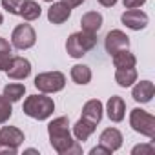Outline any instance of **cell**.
I'll return each instance as SVG.
<instances>
[{
  "label": "cell",
  "mask_w": 155,
  "mask_h": 155,
  "mask_svg": "<svg viewBox=\"0 0 155 155\" xmlns=\"http://www.w3.org/2000/svg\"><path fill=\"white\" fill-rule=\"evenodd\" d=\"M33 84L40 93H57L66 86V75L62 71H44L35 77Z\"/></svg>",
  "instance_id": "cell-4"
},
{
  "label": "cell",
  "mask_w": 155,
  "mask_h": 155,
  "mask_svg": "<svg viewBox=\"0 0 155 155\" xmlns=\"http://www.w3.org/2000/svg\"><path fill=\"white\" fill-rule=\"evenodd\" d=\"M11 48H13V46H11L4 37H0V53H4V51H13Z\"/></svg>",
  "instance_id": "cell-29"
},
{
  "label": "cell",
  "mask_w": 155,
  "mask_h": 155,
  "mask_svg": "<svg viewBox=\"0 0 155 155\" xmlns=\"http://www.w3.org/2000/svg\"><path fill=\"white\" fill-rule=\"evenodd\" d=\"M137 69L135 68H117L115 71V82L120 88H130L137 82Z\"/></svg>",
  "instance_id": "cell-18"
},
{
  "label": "cell",
  "mask_w": 155,
  "mask_h": 155,
  "mask_svg": "<svg viewBox=\"0 0 155 155\" xmlns=\"http://www.w3.org/2000/svg\"><path fill=\"white\" fill-rule=\"evenodd\" d=\"M95 46H97V33H88L82 29L71 33L66 40V51L71 58H82Z\"/></svg>",
  "instance_id": "cell-3"
},
{
  "label": "cell",
  "mask_w": 155,
  "mask_h": 155,
  "mask_svg": "<svg viewBox=\"0 0 155 155\" xmlns=\"http://www.w3.org/2000/svg\"><path fill=\"white\" fill-rule=\"evenodd\" d=\"M4 24V17H2V13H0V26Z\"/></svg>",
  "instance_id": "cell-33"
},
{
  "label": "cell",
  "mask_w": 155,
  "mask_h": 155,
  "mask_svg": "<svg viewBox=\"0 0 155 155\" xmlns=\"http://www.w3.org/2000/svg\"><path fill=\"white\" fill-rule=\"evenodd\" d=\"M120 22H122L128 29L140 31V29H144V28L148 26L150 18H148V15H146L142 9L135 8V9H126V11L122 13V17H120Z\"/></svg>",
  "instance_id": "cell-9"
},
{
  "label": "cell",
  "mask_w": 155,
  "mask_h": 155,
  "mask_svg": "<svg viewBox=\"0 0 155 155\" xmlns=\"http://www.w3.org/2000/svg\"><path fill=\"white\" fill-rule=\"evenodd\" d=\"M40 15H42V8L38 2H35V0H24V4L20 8V17L26 22H33V20L40 18Z\"/></svg>",
  "instance_id": "cell-20"
},
{
  "label": "cell",
  "mask_w": 155,
  "mask_h": 155,
  "mask_svg": "<svg viewBox=\"0 0 155 155\" xmlns=\"http://www.w3.org/2000/svg\"><path fill=\"white\" fill-rule=\"evenodd\" d=\"M22 111L35 119V120H46L53 115L55 111V102L51 97H48V93H40V95H29L24 101Z\"/></svg>",
  "instance_id": "cell-2"
},
{
  "label": "cell",
  "mask_w": 155,
  "mask_h": 155,
  "mask_svg": "<svg viewBox=\"0 0 155 155\" xmlns=\"http://www.w3.org/2000/svg\"><path fill=\"white\" fill-rule=\"evenodd\" d=\"M11 60H13V51H4V53H0V71H8Z\"/></svg>",
  "instance_id": "cell-25"
},
{
  "label": "cell",
  "mask_w": 155,
  "mask_h": 155,
  "mask_svg": "<svg viewBox=\"0 0 155 155\" xmlns=\"http://www.w3.org/2000/svg\"><path fill=\"white\" fill-rule=\"evenodd\" d=\"M62 2H64L66 6H69V8L73 9V8H79V6H82V4L86 2V0H62Z\"/></svg>",
  "instance_id": "cell-30"
},
{
  "label": "cell",
  "mask_w": 155,
  "mask_h": 155,
  "mask_svg": "<svg viewBox=\"0 0 155 155\" xmlns=\"http://www.w3.org/2000/svg\"><path fill=\"white\" fill-rule=\"evenodd\" d=\"M44 2H55V0H44Z\"/></svg>",
  "instance_id": "cell-34"
},
{
  "label": "cell",
  "mask_w": 155,
  "mask_h": 155,
  "mask_svg": "<svg viewBox=\"0 0 155 155\" xmlns=\"http://www.w3.org/2000/svg\"><path fill=\"white\" fill-rule=\"evenodd\" d=\"M69 77H71V81H73L75 84L86 86V84H90V81H91V69H90V66H86V64H75V66L71 68V71H69Z\"/></svg>",
  "instance_id": "cell-19"
},
{
  "label": "cell",
  "mask_w": 155,
  "mask_h": 155,
  "mask_svg": "<svg viewBox=\"0 0 155 155\" xmlns=\"http://www.w3.org/2000/svg\"><path fill=\"white\" fill-rule=\"evenodd\" d=\"M111 153H113V151L108 150L106 146H102L101 142H99V146H95V148L90 150V155H111Z\"/></svg>",
  "instance_id": "cell-27"
},
{
  "label": "cell",
  "mask_w": 155,
  "mask_h": 155,
  "mask_svg": "<svg viewBox=\"0 0 155 155\" xmlns=\"http://www.w3.org/2000/svg\"><path fill=\"white\" fill-rule=\"evenodd\" d=\"M24 93H26V86L24 84H20V82H9L6 88H4V97L13 104V102H18L22 97H24Z\"/></svg>",
  "instance_id": "cell-21"
},
{
  "label": "cell",
  "mask_w": 155,
  "mask_h": 155,
  "mask_svg": "<svg viewBox=\"0 0 155 155\" xmlns=\"http://www.w3.org/2000/svg\"><path fill=\"white\" fill-rule=\"evenodd\" d=\"M102 113H104V106L99 99H91L88 101L84 106H82V117L91 120L93 124H99L101 119H102Z\"/></svg>",
  "instance_id": "cell-16"
},
{
  "label": "cell",
  "mask_w": 155,
  "mask_h": 155,
  "mask_svg": "<svg viewBox=\"0 0 155 155\" xmlns=\"http://www.w3.org/2000/svg\"><path fill=\"white\" fill-rule=\"evenodd\" d=\"M48 135L51 148L58 155H81L82 146L81 142L73 139L69 131V119L68 117H57L48 124Z\"/></svg>",
  "instance_id": "cell-1"
},
{
  "label": "cell",
  "mask_w": 155,
  "mask_h": 155,
  "mask_svg": "<svg viewBox=\"0 0 155 155\" xmlns=\"http://www.w3.org/2000/svg\"><path fill=\"white\" fill-rule=\"evenodd\" d=\"M106 113H108V119L110 120L122 122L124 120V115H126V102H124V99L119 97V95L110 97V101L106 104Z\"/></svg>",
  "instance_id": "cell-11"
},
{
  "label": "cell",
  "mask_w": 155,
  "mask_h": 155,
  "mask_svg": "<svg viewBox=\"0 0 155 155\" xmlns=\"http://www.w3.org/2000/svg\"><path fill=\"white\" fill-rule=\"evenodd\" d=\"M135 64H137V58L128 49H122V51L113 55V66L115 68H135Z\"/></svg>",
  "instance_id": "cell-22"
},
{
  "label": "cell",
  "mask_w": 155,
  "mask_h": 155,
  "mask_svg": "<svg viewBox=\"0 0 155 155\" xmlns=\"http://www.w3.org/2000/svg\"><path fill=\"white\" fill-rule=\"evenodd\" d=\"M13 115V106L11 102L4 97V95H0V124H6Z\"/></svg>",
  "instance_id": "cell-23"
},
{
  "label": "cell",
  "mask_w": 155,
  "mask_h": 155,
  "mask_svg": "<svg viewBox=\"0 0 155 155\" xmlns=\"http://www.w3.org/2000/svg\"><path fill=\"white\" fill-rule=\"evenodd\" d=\"M8 77L13 81H24L31 75V62L24 57H13L9 68H8Z\"/></svg>",
  "instance_id": "cell-10"
},
{
  "label": "cell",
  "mask_w": 155,
  "mask_h": 155,
  "mask_svg": "<svg viewBox=\"0 0 155 155\" xmlns=\"http://www.w3.org/2000/svg\"><path fill=\"white\" fill-rule=\"evenodd\" d=\"M24 153H37V155H38V150H33V148H29V150H24Z\"/></svg>",
  "instance_id": "cell-32"
},
{
  "label": "cell",
  "mask_w": 155,
  "mask_h": 155,
  "mask_svg": "<svg viewBox=\"0 0 155 155\" xmlns=\"http://www.w3.org/2000/svg\"><path fill=\"white\" fill-rule=\"evenodd\" d=\"M26 140L24 131L15 128V126H2L0 128V155L2 153H9V155H17L18 153V146Z\"/></svg>",
  "instance_id": "cell-6"
},
{
  "label": "cell",
  "mask_w": 155,
  "mask_h": 155,
  "mask_svg": "<svg viewBox=\"0 0 155 155\" xmlns=\"http://www.w3.org/2000/svg\"><path fill=\"white\" fill-rule=\"evenodd\" d=\"M22 4H24V0H2V8L11 15H20Z\"/></svg>",
  "instance_id": "cell-24"
},
{
  "label": "cell",
  "mask_w": 155,
  "mask_h": 155,
  "mask_svg": "<svg viewBox=\"0 0 155 155\" xmlns=\"http://www.w3.org/2000/svg\"><path fill=\"white\" fill-rule=\"evenodd\" d=\"M155 148L151 144H137L131 148V155H139V153H153Z\"/></svg>",
  "instance_id": "cell-26"
},
{
  "label": "cell",
  "mask_w": 155,
  "mask_h": 155,
  "mask_svg": "<svg viewBox=\"0 0 155 155\" xmlns=\"http://www.w3.org/2000/svg\"><path fill=\"white\" fill-rule=\"evenodd\" d=\"M130 126L133 131H137L148 139L155 137V117L140 108H135L130 111Z\"/></svg>",
  "instance_id": "cell-5"
},
{
  "label": "cell",
  "mask_w": 155,
  "mask_h": 155,
  "mask_svg": "<svg viewBox=\"0 0 155 155\" xmlns=\"http://www.w3.org/2000/svg\"><path fill=\"white\" fill-rule=\"evenodd\" d=\"M95 128H97V124H93L91 120L81 117L79 120L75 122V126H73V137L79 142H84V140H88L95 133Z\"/></svg>",
  "instance_id": "cell-15"
},
{
  "label": "cell",
  "mask_w": 155,
  "mask_h": 155,
  "mask_svg": "<svg viewBox=\"0 0 155 155\" xmlns=\"http://www.w3.org/2000/svg\"><path fill=\"white\" fill-rule=\"evenodd\" d=\"M35 42H37V33L31 24H18L11 33V46L20 51L33 48Z\"/></svg>",
  "instance_id": "cell-7"
},
{
  "label": "cell",
  "mask_w": 155,
  "mask_h": 155,
  "mask_svg": "<svg viewBox=\"0 0 155 155\" xmlns=\"http://www.w3.org/2000/svg\"><path fill=\"white\" fill-rule=\"evenodd\" d=\"M97 2H99L102 8H113V6L119 2V0H97Z\"/></svg>",
  "instance_id": "cell-31"
},
{
  "label": "cell",
  "mask_w": 155,
  "mask_h": 155,
  "mask_svg": "<svg viewBox=\"0 0 155 155\" xmlns=\"http://www.w3.org/2000/svg\"><path fill=\"white\" fill-rule=\"evenodd\" d=\"M122 4L126 9H135V8H140L146 4V0H122Z\"/></svg>",
  "instance_id": "cell-28"
},
{
  "label": "cell",
  "mask_w": 155,
  "mask_h": 155,
  "mask_svg": "<svg viewBox=\"0 0 155 155\" xmlns=\"http://www.w3.org/2000/svg\"><path fill=\"white\" fill-rule=\"evenodd\" d=\"M81 28L82 31H88V33H99V29L102 28V15L97 11L84 13L81 18Z\"/></svg>",
  "instance_id": "cell-17"
},
{
  "label": "cell",
  "mask_w": 155,
  "mask_h": 155,
  "mask_svg": "<svg viewBox=\"0 0 155 155\" xmlns=\"http://www.w3.org/2000/svg\"><path fill=\"white\" fill-rule=\"evenodd\" d=\"M122 133L117 130V128H106L102 133H101V137H99V142L102 144V146H106L108 150H111V151H117V150H120V146H122Z\"/></svg>",
  "instance_id": "cell-14"
},
{
  "label": "cell",
  "mask_w": 155,
  "mask_h": 155,
  "mask_svg": "<svg viewBox=\"0 0 155 155\" xmlns=\"http://www.w3.org/2000/svg\"><path fill=\"white\" fill-rule=\"evenodd\" d=\"M104 48L113 57L115 53H119L122 49H130V37L120 29H111L104 38Z\"/></svg>",
  "instance_id": "cell-8"
},
{
  "label": "cell",
  "mask_w": 155,
  "mask_h": 155,
  "mask_svg": "<svg viewBox=\"0 0 155 155\" xmlns=\"http://www.w3.org/2000/svg\"><path fill=\"white\" fill-rule=\"evenodd\" d=\"M71 17V8L66 6L64 2H51L49 9H48V20L51 24H64L68 18Z\"/></svg>",
  "instance_id": "cell-13"
},
{
  "label": "cell",
  "mask_w": 155,
  "mask_h": 155,
  "mask_svg": "<svg viewBox=\"0 0 155 155\" xmlns=\"http://www.w3.org/2000/svg\"><path fill=\"white\" fill-rule=\"evenodd\" d=\"M153 95H155V86H153L151 81H140V82H137V84L133 86V90H131L133 101H135V102H140V104L150 102V101L153 99Z\"/></svg>",
  "instance_id": "cell-12"
}]
</instances>
